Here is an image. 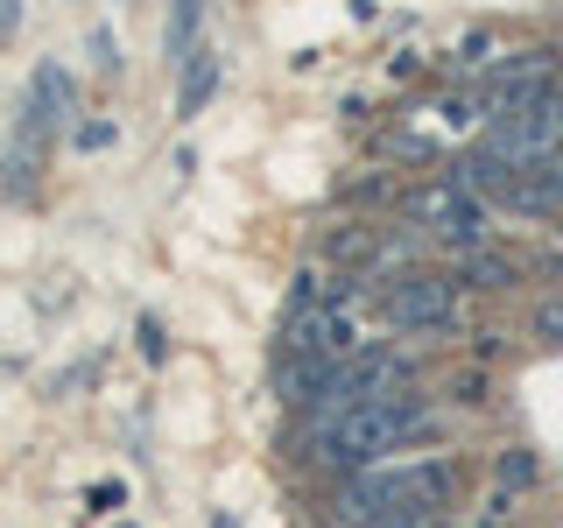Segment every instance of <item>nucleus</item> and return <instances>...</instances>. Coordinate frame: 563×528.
<instances>
[{
	"instance_id": "obj_7",
	"label": "nucleus",
	"mask_w": 563,
	"mask_h": 528,
	"mask_svg": "<svg viewBox=\"0 0 563 528\" xmlns=\"http://www.w3.org/2000/svg\"><path fill=\"white\" fill-rule=\"evenodd\" d=\"M528 339H542V345H563V296H542V304L528 310Z\"/></svg>"
},
{
	"instance_id": "obj_9",
	"label": "nucleus",
	"mask_w": 563,
	"mask_h": 528,
	"mask_svg": "<svg viewBox=\"0 0 563 528\" xmlns=\"http://www.w3.org/2000/svg\"><path fill=\"white\" fill-rule=\"evenodd\" d=\"M113 141H120L113 120H85V128H70V148H78V155H106Z\"/></svg>"
},
{
	"instance_id": "obj_2",
	"label": "nucleus",
	"mask_w": 563,
	"mask_h": 528,
	"mask_svg": "<svg viewBox=\"0 0 563 528\" xmlns=\"http://www.w3.org/2000/svg\"><path fill=\"white\" fill-rule=\"evenodd\" d=\"M486 198H472L465 184H416V190H401V219L422 226L437 246H451V254H465V246H486Z\"/></svg>"
},
{
	"instance_id": "obj_10",
	"label": "nucleus",
	"mask_w": 563,
	"mask_h": 528,
	"mask_svg": "<svg viewBox=\"0 0 563 528\" xmlns=\"http://www.w3.org/2000/svg\"><path fill=\"white\" fill-rule=\"evenodd\" d=\"M85 501H92V515H120V507H128V486H120V480H99Z\"/></svg>"
},
{
	"instance_id": "obj_6",
	"label": "nucleus",
	"mask_w": 563,
	"mask_h": 528,
	"mask_svg": "<svg viewBox=\"0 0 563 528\" xmlns=\"http://www.w3.org/2000/svg\"><path fill=\"white\" fill-rule=\"evenodd\" d=\"M493 486H500V493L536 486V451H500V458H493Z\"/></svg>"
},
{
	"instance_id": "obj_12",
	"label": "nucleus",
	"mask_w": 563,
	"mask_h": 528,
	"mask_svg": "<svg viewBox=\"0 0 563 528\" xmlns=\"http://www.w3.org/2000/svg\"><path fill=\"white\" fill-rule=\"evenodd\" d=\"M542 176H550V184H556V190H563V148H556V155H550V163H542Z\"/></svg>"
},
{
	"instance_id": "obj_3",
	"label": "nucleus",
	"mask_w": 563,
	"mask_h": 528,
	"mask_svg": "<svg viewBox=\"0 0 563 528\" xmlns=\"http://www.w3.org/2000/svg\"><path fill=\"white\" fill-rule=\"evenodd\" d=\"M380 317L395 331H451L457 324V282L451 275H401V282H387V296H380Z\"/></svg>"
},
{
	"instance_id": "obj_4",
	"label": "nucleus",
	"mask_w": 563,
	"mask_h": 528,
	"mask_svg": "<svg viewBox=\"0 0 563 528\" xmlns=\"http://www.w3.org/2000/svg\"><path fill=\"white\" fill-rule=\"evenodd\" d=\"M493 211H507V219H556V211H563V190L542 169H515L500 190H493Z\"/></svg>"
},
{
	"instance_id": "obj_5",
	"label": "nucleus",
	"mask_w": 563,
	"mask_h": 528,
	"mask_svg": "<svg viewBox=\"0 0 563 528\" xmlns=\"http://www.w3.org/2000/svg\"><path fill=\"white\" fill-rule=\"evenodd\" d=\"M451 282L457 289H486L493 296V289H507V282H521V268L500 254V246H465V254L451 261Z\"/></svg>"
},
{
	"instance_id": "obj_13",
	"label": "nucleus",
	"mask_w": 563,
	"mask_h": 528,
	"mask_svg": "<svg viewBox=\"0 0 563 528\" xmlns=\"http://www.w3.org/2000/svg\"><path fill=\"white\" fill-rule=\"evenodd\" d=\"M120 528H134V521H120Z\"/></svg>"
},
{
	"instance_id": "obj_11",
	"label": "nucleus",
	"mask_w": 563,
	"mask_h": 528,
	"mask_svg": "<svg viewBox=\"0 0 563 528\" xmlns=\"http://www.w3.org/2000/svg\"><path fill=\"white\" fill-rule=\"evenodd\" d=\"M387 528H444V515H401V521H387Z\"/></svg>"
},
{
	"instance_id": "obj_8",
	"label": "nucleus",
	"mask_w": 563,
	"mask_h": 528,
	"mask_svg": "<svg viewBox=\"0 0 563 528\" xmlns=\"http://www.w3.org/2000/svg\"><path fill=\"white\" fill-rule=\"evenodd\" d=\"M211 85H219V64H211V57H190V78H184V99H176V106H184V113H198V106L211 99Z\"/></svg>"
},
{
	"instance_id": "obj_1",
	"label": "nucleus",
	"mask_w": 563,
	"mask_h": 528,
	"mask_svg": "<svg viewBox=\"0 0 563 528\" xmlns=\"http://www.w3.org/2000/svg\"><path fill=\"white\" fill-rule=\"evenodd\" d=\"M416 437H437V416L430 402L416 395H395V402H352V409L310 422V444L324 458L331 472H366V465H387L401 444H416Z\"/></svg>"
}]
</instances>
